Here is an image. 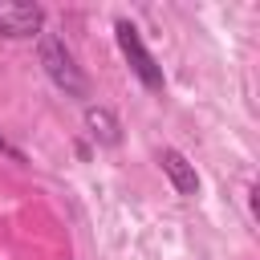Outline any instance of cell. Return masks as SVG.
<instances>
[{
	"instance_id": "1",
	"label": "cell",
	"mask_w": 260,
	"mask_h": 260,
	"mask_svg": "<svg viewBox=\"0 0 260 260\" xmlns=\"http://www.w3.org/2000/svg\"><path fill=\"white\" fill-rule=\"evenodd\" d=\"M41 65L49 73V81L57 89H65L69 98H85L89 93V81L77 65V57L69 53V45L57 37V32H41Z\"/></svg>"
},
{
	"instance_id": "2",
	"label": "cell",
	"mask_w": 260,
	"mask_h": 260,
	"mask_svg": "<svg viewBox=\"0 0 260 260\" xmlns=\"http://www.w3.org/2000/svg\"><path fill=\"white\" fill-rule=\"evenodd\" d=\"M114 32H118V49H122V57H126L130 73H134L150 93H162V69H158V61L150 57V49L142 45L138 28H134L130 20H118V24H114Z\"/></svg>"
},
{
	"instance_id": "3",
	"label": "cell",
	"mask_w": 260,
	"mask_h": 260,
	"mask_svg": "<svg viewBox=\"0 0 260 260\" xmlns=\"http://www.w3.org/2000/svg\"><path fill=\"white\" fill-rule=\"evenodd\" d=\"M45 28V8L41 4H20V0H4L0 4V37H37Z\"/></svg>"
},
{
	"instance_id": "4",
	"label": "cell",
	"mask_w": 260,
	"mask_h": 260,
	"mask_svg": "<svg viewBox=\"0 0 260 260\" xmlns=\"http://www.w3.org/2000/svg\"><path fill=\"white\" fill-rule=\"evenodd\" d=\"M158 167H162V175L171 179V187H175L183 199H195V195H199V175H195V167H191L175 146H162V150H158Z\"/></svg>"
},
{
	"instance_id": "5",
	"label": "cell",
	"mask_w": 260,
	"mask_h": 260,
	"mask_svg": "<svg viewBox=\"0 0 260 260\" xmlns=\"http://www.w3.org/2000/svg\"><path fill=\"white\" fill-rule=\"evenodd\" d=\"M85 126H89V134L102 146H118L122 142V126H118V118L106 106H85Z\"/></svg>"
},
{
	"instance_id": "6",
	"label": "cell",
	"mask_w": 260,
	"mask_h": 260,
	"mask_svg": "<svg viewBox=\"0 0 260 260\" xmlns=\"http://www.w3.org/2000/svg\"><path fill=\"white\" fill-rule=\"evenodd\" d=\"M0 150H4V154H12V158H20V154H16V150H12V146H8L4 138H0Z\"/></svg>"
}]
</instances>
